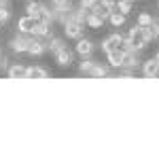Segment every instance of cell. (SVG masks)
I'll list each match as a JSON object with an SVG mask.
<instances>
[{"label":"cell","mask_w":159,"mask_h":159,"mask_svg":"<svg viewBox=\"0 0 159 159\" xmlns=\"http://www.w3.org/2000/svg\"><path fill=\"white\" fill-rule=\"evenodd\" d=\"M34 21H36V19H32L30 15L21 17V19L17 21V28H19V32H21V34H32V30H34Z\"/></svg>","instance_id":"11"},{"label":"cell","mask_w":159,"mask_h":159,"mask_svg":"<svg viewBox=\"0 0 159 159\" xmlns=\"http://www.w3.org/2000/svg\"><path fill=\"white\" fill-rule=\"evenodd\" d=\"M151 24H153V17H151L148 13H140V15H138V25L144 28V25H151Z\"/></svg>","instance_id":"23"},{"label":"cell","mask_w":159,"mask_h":159,"mask_svg":"<svg viewBox=\"0 0 159 159\" xmlns=\"http://www.w3.org/2000/svg\"><path fill=\"white\" fill-rule=\"evenodd\" d=\"M7 74H9V79H25V66L15 64V66H11L7 70Z\"/></svg>","instance_id":"15"},{"label":"cell","mask_w":159,"mask_h":159,"mask_svg":"<svg viewBox=\"0 0 159 159\" xmlns=\"http://www.w3.org/2000/svg\"><path fill=\"white\" fill-rule=\"evenodd\" d=\"M106 55H108V64L112 66V68H121V66H123V55H125V51H123L121 47H119V49L108 51Z\"/></svg>","instance_id":"8"},{"label":"cell","mask_w":159,"mask_h":159,"mask_svg":"<svg viewBox=\"0 0 159 159\" xmlns=\"http://www.w3.org/2000/svg\"><path fill=\"white\" fill-rule=\"evenodd\" d=\"M4 68H7V60H4L2 53H0V70H4Z\"/></svg>","instance_id":"28"},{"label":"cell","mask_w":159,"mask_h":159,"mask_svg":"<svg viewBox=\"0 0 159 159\" xmlns=\"http://www.w3.org/2000/svg\"><path fill=\"white\" fill-rule=\"evenodd\" d=\"M51 7L53 9H70L72 2L70 0H51Z\"/></svg>","instance_id":"22"},{"label":"cell","mask_w":159,"mask_h":159,"mask_svg":"<svg viewBox=\"0 0 159 159\" xmlns=\"http://www.w3.org/2000/svg\"><path fill=\"white\" fill-rule=\"evenodd\" d=\"M89 74H91L93 79H102V76H106V74H108V68H106V66H102V64H93V66H91V70H89Z\"/></svg>","instance_id":"20"},{"label":"cell","mask_w":159,"mask_h":159,"mask_svg":"<svg viewBox=\"0 0 159 159\" xmlns=\"http://www.w3.org/2000/svg\"><path fill=\"white\" fill-rule=\"evenodd\" d=\"M132 2H134V0H132Z\"/></svg>","instance_id":"32"},{"label":"cell","mask_w":159,"mask_h":159,"mask_svg":"<svg viewBox=\"0 0 159 159\" xmlns=\"http://www.w3.org/2000/svg\"><path fill=\"white\" fill-rule=\"evenodd\" d=\"M74 51H76L81 57H89V55H91V51H93V43H91V40H87V38H79V43H76Z\"/></svg>","instance_id":"7"},{"label":"cell","mask_w":159,"mask_h":159,"mask_svg":"<svg viewBox=\"0 0 159 159\" xmlns=\"http://www.w3.org/2000/svg\"><path fill=\"white\" fill-rule=\"evenodd\" d=\"M115 2H117V0H115Z\"/></svg>","instance_id":"31"},{"label":"cell","mask_w":159,"mask_h":159,"mask_svg":"<svg viewBox=\"0 0 159 159\" xmlns=\"http://www.w3.org/2000/svg\"><path fill=\"white\" fill-rule=\"evenodd\" d=\"M45 51H47V43H43L38 36L30 38V45H28V51H25V53H30V55L38 57V55H43Z\"/></svg>","instance_id":"2"},{"label":"cell","mask_w":159,"mask_h":159,"mask_svg":"<svg viewBox=\"0 0 159 159\" xmlns=\"http://www.w3.org/2000/svg\"><path fill=\"white\" fill-rule=\"evenodd\" d=\"M142 72H144L147 79H155V76H159V61L155 60V57L147 60L144 64H142Z\"/></svg>","instance_id":"6"},{"label":"cell","mask_w":159,"mask_h":159,"mask_svg":"<svg viewBox=\"0 0 159 159\" xmlns=\"http://www.w3.org/2000/svg\"><path fill=\"white\" fill-rule=\"evenodd\" d=\"M87 9H83V7H79V9H72V11H70V19H68V21H76V24H85V19H87Z\"/></svg>","instance_id":"13"},{"label":"cell","mask_w":159,"mask_h":159,"mask_svg":"<svg viewBox=\"0 0 159 159\" xmlns=\"http://www.w3.org/2000/svg\"><path fill=\"white\" fill-rule=\"evenodd\" d=\"M49 70L47 68H40V66H28L25 68V79H47Z\"/></svg>","instance_id":"9"},{"label":"cell","mask_w":159,"mask_h":159,"mask_svg":"<svg viewBox=\"0 0 159 159\" xmlns=\"http://www.w3.org/2000/svg\"><path fill=\"white\" fill-rule=\"evenodd\" d=\"M32 36H38V38H51V24H45V21H40L36 19L34 21V30H32Z\"/></svg>","instance_id":"4"},{"label":"cell","mask_w":159,"mask_h":159,"mask_svg":"<svg viewBox=\"0 0 159 159\" xmlns=\"http://www.w3.org/2000/svg\"><path fill=\"white\" fill-rule=\"evenodd\" d=\"M155 60H157V61H159V51H157V55H155Z\"/></svg>","instance_id":"30"},{"label":"cell","mask_w":159,"mask_h":159,"mask_svg":"<svg viewBox=\"0 0 159 159\" xmlns=\"http://www.w3.org/2000/svg\"><path fill=\"white\" fill-rule=\"evenodd\" d=\"M151 32H153V40H157L159 38V19L153 17V24H151Z\"/></svg>","instance_id":"27"},{"label":"cell","mask_w":159,"mask_h":159,"mask_svg":"<svg viewBox=\"0 0 159 159\" xmlns=\"http://www.w3.org/2000/svg\"><path fill=\"white\" fill-rule=\"evenodd\" d=\"M55 61H57L60 66H70V64H72V51L68 49V47H64L61 51L55 53Z\"/></svg>","instance_id":"12"},{"label":"cell","mask_w":159,"mask_h":159,"mask_svg":"<svg viewBox=\"0 0 159 159\" xmlns=\"http://www.w3.org/2000/svg\"><path fill=\"white\" fill-rule=\"evenodd\" d=\"M25 11H28V15H30L32 19H38V17H40V2H36V0H28Z\"/></svg>","instance_id":"16"},{"label":"cell","mask_w":159,"mask_h":159,"mask_svg":"<svg viewBox=\"0 0 159 159\" xmlns=\"http://www.w3.org/2000/svg\"><path fill=\"white\" fill-rule=\"evenodd\" d=\"M30 38H32V34H19V36H15L11 40V49L15 53H25L28 45H30Z\"/></svg>","instance_id":"1"},{"label":"cell","mask_w":159,"mask_h":159,"mask_svg":"<svg viewBox=\"0 0 159 159\" xmlns=\"http://www.w3.org/2000/svg\"><path fill=\"white\" fill-rule=\"evenodd\" d=\"M115 11H119V13H123V15H127V13L132 11V0H117Z\"/></svg>","instance_id":"21"},{"label":"cell","mask_w":159,"mask_h":159,"mask_svg":"<svg viewBox=\"0 0 159 159\" xmlns=\"http://www.w3.org/2000/svg\"><path fill=\"white\" fill-rule=\"evenodd\" d=\"M108 21H110V25H112V28H121V25L125 24V15H123V13H119V11H112L108 15Z\"/></svg>","instance_id":"17"},{"label":"cell","mask_w":159,"mask_h":159,"mask_svg":"<svg viewBox=\"0 0 159 159\" xmlns=\"http://www.w3.org/2000/svg\"><path fill=\"white\" fill-rule=\"evenodd\" d=\"M121 43H123V36L119 34V32H115V34H110V36L102 43V51H104V53H108V51H112V49H119V47H121Z\"/></svg>","instance_id":"3"},{"label":"cell","mask_w":159,"mask_h":159,"mask_svg":"<svg viewBox=\"0 0 159 159\" xmlns=\"http://www.w3.org/2000/svg\"><path fill=\"white\" fill-rule=\"evenodd\" d=\"M93 64H96V61H91V60H87V57H83V61H81V66H79V70H81V72H89Z\"/></svg>","instance_id":"26"},{"label":"cell","mask_w":159,"mask_h":159,"mask_svg":"<svg viewBox=\"0 0 159 159\" xmlns=\"http://www.w3.org/2000/svg\"><path fill=\"white\" fill-rule=\"evenodd\" d=\"M140 66V60H138V51H125L123 55V66L121 68H138Z\"/></svg>","instance_id":"10"},{"label":"cell","mask_w":159,"mask_h":159,"mask_svg":"<svg viewBox=\"0 0 159 159\" xmlns=\"http://www.w3.org/2000/svg\"><path fill=\"white\" fill-rule=\"evenodd\" d=\"M0 7H9V0H0Z\"/></svg>","instance_id":"29"},{"label":"cell","mask_w":159,"mask_h":159,"mask_svg":"<svg viewBox=\"0 0 159 159\" xmlns=\"http://www.w3.org/2000/svg\"><path fill=\"white\" fill-rule=\"evenodd\" d=\"M85 24L89 25V28H102V24H104V19L100 17V15H96V13H87V19Z\"/></svg>","instance_id":"19"},{"label":"cell","mask_w":159,"mask_h":159,"mask_svg":"<svg viewBox=\"0 0 159 159\" xmlns=\"http://www.w3.org/2000/svg\"><path fill=\"white\" fill-rule=\"evenodd\" d=\"M64 47H66V45H64L61 38H53V36H51L49 40H47V49H49L51 53H57V51H61Z\"/></svg>","instance_id":"18"},{"label":"cell","mask_w":159,"mask_h":159,"mask_svg":"<svg viewBox=\"0 0 159 159\" xmlns=\"http://www.w3.org/2000/svg\"><path fill=\"white\" fill-rule=\"evenodd\" d=\"M11 19V11H9V7H0V25L7 24Z\"/></svg>","instance_id":"24"},{"label":"cell","mask_w":159,"mask_h":159,"mask_svg":"<svg viewBox=\"0 0 159 159\" xmlns=\"http://www.w3.org/2000/svg\"><path fill=\"white\" fill-rule=\"evenodd\" d=\"M40 21H45V24H53L55 21V13L51 11L49 7H45V4H40V17H38Z\"/></svg>","instance_id":"14"},{"label":"cell","mask_w":159,"mask_h":159,"mask_svg":"<svg viewBox=\"0 0 159 159\" xmlns=\"http://www.w3.org/2000/svg\"><path fill=\"white\" fill-rule=\"evenodd\" d=\"M64 34L68 38H76L79 40V38L83 36V25L76 24V21H66L64 24Z\"/></svg>","instance_id":"5"},{"label":"cell","mask_w":159,"mask_h":159,"mask_svg":"<svg viewBox=\"0 0 159 159\" xmlns=\"http://www.w3.org/2000/svg\"><path fill=\"white\" fill-rule=\"evenodd\" d=\"M115 4H117L115 0H100V7H102L104 11H108V13L115 11Z\"/></svg>","instance_id":"25"}]
</instances>
